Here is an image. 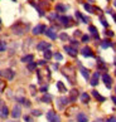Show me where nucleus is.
<instances>
[{
	"label": "nucleus",
	"mask_w": 116,
	"mask_h": 122,
	"mask_svg": "<svg viewBox=\"0 0 116 122\" xmlns=\"http://www.w3.org/2000/svg\"><path fill=\"white\" fill-rule=\"evenodd\" d=\"M62 74H63L66 78L69 81L71 84H74L76 83V72H74L73 66L67 64L66 67H63V68H62Z\"/></svg>",
	"instance_id": "f257e3e1"
},
{
	"label": "nucleus",
	"mask_w": 116,
	"mask_h": 122,
	"mask_svg": "<svg viewBox=\"0 0 116 122\" xmlns=\"http://www.w3.org/2000/svg\"><path fill=\"white\" fill-rule=\"evenodd\" d=\"M14 77H15V72L10 68L0 71V78H5L8 81H11V79H14Z\"/></svg>",
	"instance_id": "f03ea898"
},
{
	"label": "nucleus",
	"mask_w": 116,
	"mask_h": 122,
	"mask_svg": "<svg viewBox=\"0 0 116 122\" xmlns=\"http://www.w3.org/2000/svg\"><path fill=\"white\" fill-rule=\"evenodd\" d=\"M69 103V99L67 97H59L57 99V107L58 110H64V107Z\"/></svg>",
	"instance_id": "7ed1b4c3"
},
{
	"label": "nucleus",
	"mask_w": 116,
	"mask_h": 122,
	"mask_svg": "<svg viewBox=\"0 0 116 122\" xmlns=\"http://www.w3.org/2000/svg\"><path fill=\"white\" fill-rule=\"evenodd\" d=\"M47 118L49 122H61V117L58 116L54 111H49L47 113Z\"/></svg>",
	"instance_id": "20e7f679"
},
{
	"label": "nucleus",
	"mask_w": 116,
	"mask_h": 122,
	"mask_svg": "<svg viewBox=\"0 0 116 122\" xmlns=\"http://www.w3.org/2000/svg\"><path fill=\"white\" fill-rule=\"evenodd\" d=\"M11 30L14 31V34H16V35H21L24 33V28L21 26V23H16V24H14L11 26Z\"/></svg>",
	"instance_id": "39448f33"
},
{
	"label": "nucleus",
	"mask_w": 116,
	"mask_h": 122,
	"mask_svg": "<svg viewBox=\"0 0 116 122\" xmlns=\"http://www.w3.org/2000/svg\"><path fill=\"white\" fill-rule=\"evenodd\" d=\"M37 49L38 51H41V52H44V51H47V49H51V44L48 43V42H39L37 44Z\"/></svg>",
	"instance_id": "423d86ee"
},
{
	"label": "nucleus",
	"mask_w": 116,
	"mask_h": 122,
	"mask_svg": "<svg viewBox=\"0 0 116 122\" xmlns=\"http://www.w3.org/2000/svg\"><path fill=\"white\" fill-rule=\"evenodd\" d=\"M102 81H104V83L106 84V87H107V88H111L112 78H111V76H110L109 73H104V74H102Z\"/></svg>",
	"instance_id": "0eeeda50"
},
{
	"label": "nucleus",
	"mask_w": 116,
	"mask_h": 122,
	"mask_svg": "<svg viewBox=\"0 0 116 122\" xmlns=\"http://www.w3.org/2000/svg\"><path fill=\"white\" fill-rule=\"evenodd\" d=\"M81 53H82V56L83 57H95V54H93V52H92V49L90 48V47H83L82 49H81Z\"/></svg>",
	"instance_id": "6e6552de"
},
{
	"label": "nucleus",
	"mask_w": 116,
	"mask_h": 122,
	"mask_svg": "<svg viewBox=\"0 0 116 122\" xmlns=\"http://www.w3.org/2000/svg\"><path fill=\"white\" fill-rule=\"evenodd\" d=\"M21 115V108L20 106H14V108H13V111H11V117L13 118H19Z\"/></svg>",
	"instance_id": "1a4fd4ad"
},
{
	"label": "nucleus",
	"mask_w": 116,
	"mask_h": 122,
	"mask_svg": "<svg viewBox=\"0 0 116 122\" xmlns=\"http://www.w3.org/2000/svg\"><path fill=\"white\" fill-rule=\"evenodd\" d=\"M46 25L44 24H39V25H37L35 28L33 29V34L34 35H38V34H42V33H44L46 31Z\"/></svg>",
	"instance_id": "9d476101"
},
{
	"label": "nucleus",
	"mask_w": 116,
	"mask_h": 122,
	"mask_svg": "<svg viewBox=\"0 0 116 122\" xmlns=\"http://www.w3.org/2000/svg\"><path fill=\"white\" fill-rule=\"evenodd\" d=\"M64 51H66L67 53H68L71 57H76V56L78 54L77 49H76V48H73L72 46H64Z\"/></svg>",
	"instance_id": "9b49d317"
},
{
	"label": "nucleus",
	"mask_w": 116,
	"mask_h": 122,
	"mask_svg": "<svg viewBox=\"0 0 116 122\" xmlns=\"http://www.w3.org/2000/svg\"><path fill=\"white\" fill-rule=\"evenodd\" d=\"M78 98V91L76 88H73V89H71V92H69V102L72 103V102H76V99Z\"/></svg>",
	"instance_id": "f8f14e48"
},
{
	"label": "nucleus",
	"mask_w": 116,
	"mask_h": 122,
	"mask_svg": "<svg viewBox=\"0 0 116 122\" xmlns=\"http://www.w3.org/2000/svg\"><path fill=\"white\" fill-rule=\"evenodd\" d=\"M59 21L61 24H63L64 26H69V21H72V18L71 16H59Z\"/></svg>",
	"instance_id": "ddd939ff"
},
{
	"label": "nucleus",
	"mask_w": 116,
	"mask_h": 122,
	"mask_svg": "<svg viewBox=\"0 0 116 122\" xmlns=\"http://www.w3.org/2000/svg\"><path fill=\"white\" fill-rule=\"evenodd\" d=\"M99 77H100V73L99 72H95V73H93V76H92V78H91V86H93V87H95V86H97L99 84Z\"/></svg>",
	"instance_id": "4468645a"
},
{
	"label": "nucleus",
	"mask_w": 116,
	"mask_h": 122,
	"mask_svg": "<svg viewBox=\"0 0 116 122\" xmlns=\"http://www.w3.org/2000/svg\"><path fill=\"white\" fill-rule=\"evenodd\" d=\"M44 34L47 35V37H49L51 39L54 40L57 38V34H56V31L53 30V29H46V31H44Z\"/></svg>",
	"instance_id": "2eb2a0df"
},
{
	"label": "nucleus",
	"mask_w": 116,
	"mask_h": 122,
	"mask_svg": "<svg viewBox=\"0 0 116 122\" xmlns=\"http://www.w3.org/2000/svg\"><path fill=\"white\" fill-rule=\"evenodd\" d=\"M92 96L95 97L99 102H105V101H106V98H105L104 96H101V94H100L99 92H97V91H95V89L92 91Z\"/></svg>",
	"instance_id": "dca6fc26"
},
{
	"label": "nucleus",
	"mask_w": 116,
	"mask_h": 122,
	"mask_svg": "<svg viewBox=\"0 0 116 122\" xmlns=\"http://www.w3.org/2000/svg\"><path fill=\"white\" fill-rule=\"evenodd\" d=\"M77 122H88L87 115H84L83 112H79V113L77 115Z\"/></svg>",
	"instance_id": "f3484780"
},
{
	"label": "nucleus",
	"mask_w": 116,
	"mask_h": 122,
	"mask_svg": "<svg viewBox=\"0 0 116 122\" xmlns=\"http://www.w3.org/2000/svg\"><path fill=\"white\" fill-rule=\"evenodd\" d=\"M33 59H34V56L33 54H26V56H24V57H21V62L23 63H29V62H33Z\"/></svg>",
	"instance_id": "a211bd4d"
},
{
	"label": "nucleus",
	"mask_w": 116,
	"mask_h": 122,
	"mask_svg": "<svg viewBox=\"0 0 116 122\" xmlns=\"http://www.w3.org/2000/svg\"><path fill=\"white\" fill-rule=\"evenodd\" d=\"M52 94H48V93H44L43 94V97L41 98V101L42 102H44V103H51L52 102Z\"/></svg>",
	"instance_id": "6ab92c4d"
},
{
	"label": "nucleus",
	"mask_w": 116,
	"mask_h": 122,
	"mask_svg": "<svg viewBox=\"0 0 116 122\" xmlns=\"http://www.w3.org/2000/svg\"><path fill=\"white\" fill-rule=\"evenodd\" d=\"M79 72H81V74L83 76L84 79H90V73H88V69L84 68V67L81 66V68H79Z\"/></svg>",
	"instance_id": "aec40b11"
},
{
	"label": "nucleus",
	"mask_w": 116,
	"mask_h": 122,
	"mask_svg": "<svg viewBox=\"0 0 116 122\" xmlns=\"http://www.w3.org/2000/svg\"><path fill=\"white\" fill-rule=\"evenodd\" d=\"M0 116L3 117V118H6V117L9 116V110H8V107L5 105H3L1 107V111H0Z\"/></svg>",
	"instance_id": "412c9836"
},
{
	"label": "nucleus",
	"mask_w": 116,
	"mask_h": 122,
	"mask_svg": "<svg viewBox=\"0 0 116 122\" xmlns=\"http://www.w3.org/2000/svg\"><path fill=\"white\" fill-rule=\"evenodd\" d=\"M88 30L91 31V34L93 35V38H95V39H99V38H100V37H99V33H97V29H96V26L90 25V26H88Z\"/></svg>",
	"instance_id": "4be33fe9"
},
{
	"label": "nucleus",
	"mask_w": 116,
	"mask_h": 122,
	"mask_svg": "<svg viewBox=\"0 0 116 122\" xmlns=\"http://www.w3.org/2000/svg\"><path fill=\"white\" fill-rule=\"evenodd\" d=\"M81 102L82 103H87L90 102V94L88 93H86V92H83V93H81Z\"/></svg>",
	"instance_id": "5701e85b"
},
{
	"label": "nucleus",
	"mask_w": 116,
	"mask_h": 122,
	"mask_svg": "<svg viewBox=\"0 0 116 122\" xmlns=\"http://www.w3.org/2000/svg\"><path fill=\"white\" fill-rule=\"evenodd\" d=\"M16 101L19 102V103H21V105H24L25 107H30V102L28 101V99H25L24 97H18Z\"/></svg>",
	"instance_id": "b1692460"
},
{
	"label": "nucleus",
	"mask_w": 116,
	"mask_h": 122,
	"mask_svg": "<svg viewBox=\"0 0 116 122\" xmlns=\"http://www.w3.org/2000/svg\"><path fill=\"white\" fill-rule=\"evenodd\" d=\"M57 88H58V91H59L61 93L67 92V88H66V86L63 84V82H57Z\"/></svg>",
	"instance_id": "393cba45"
},
{
	"label": "nucleus",
	"mask_w": 116,
	"mask_h": 122,
	"mask_svg": "<svg viewBox=\"0 0 116 122\" xmlns=\"http://www.w3.org/2000/svg\"><path fill=\"white\" fill-rule=\"evenodd\" d=\"M66 10H67V6L63 5V4H57V5H56V11H58V13H64Z\"/></svg>",
	"instance_id": "a878e982"
},
{
	"label": "nucleus",
	"mask_w": 116,
	"mask_h": 122,
	"mask_svg": "<svg viewBox=\"0 0 116 122\" xmlns=\"http://www.w3.org/2000/svg\"><path fill=\"white\" fill-rule=\"evenodd\" d=\"M76 16H77L78 19H81V20L83 21V23H88V18L83 16V15H82V14H81V13H79V11H76Z\"/></svg>",
	"instance_id": "bb28decb"
},
{
	"label": "nucleus",
	"mask_w": 116,
	"mask_h": 122,
	"mask_svg": "<svg viewBox=\"0 0 116 122\" xmlns=\"http://www.w3.org/2000/svg\"><path fill=\"white\" fill-rule=\"evenodd\" d=\"M111 46H112V44H111V42H110V40H107V39H105V40H102V42H101V47L104 48V49L109 48Z\"/></svg>",
	"instance_id": "cd10ccee"
},
{
	"label": "nucleus",
	"mask_w": 116,
	"mask_h": 122,
	"mask_svg": "<svg viewBox=\"0 0 116 122\" xmlns=\"http://www.w3.org/2000/svg\"><path fill=\"white\" fill-rule=\"evenodd\" d=\"M26 68H28V71H30V72L34 71L35 68H37V63L35 62H29L28 66H26Z\"/></svg>",
	"instance_id": "c85d7f7f"
},
{
	"label": "nucleus",
	"mask_w": 116,
	"mask_h": 122,
	"mask_svg": "<svg viewBox=\"0 0 116 122\" xmlns=\"http://www.w3.org/2000/svg\"><path fill=\"white\" fill-rule=\"evenodd\" d=\"M43 53H44V58H46V59H51V58L53 57V54H52V52L49 51V49H47V51H44Z\"/></svg>",
	"instance_id": "c756f323"
},
{
	"label": "nucleus",
	"mask_w": 116,
	"mask_h": 122,
	"mask_svg": "<svg viewBox=\"0 0 116 122\" xmlns=\"http://www.w3.org/2000/svg\"><path fill=\"white\" fill-rule=\"evenodd\" d=\"M6 43L4 40H0V52H5L6 51Z\"/></svg>",
	"instance_id": "7c9ffc66"
},
{
	"label": "nucleus",
	"mask_w": 116,
	"mask_h": 122,
	"mask_svg": "<svg viewBox=\"0 0 116 122\" xmlns=\"http://www.w3.org/2000/svg\"><path fill=\"white\" fill-rule=\"evenodd\" d=\"M83 6H84V9H86V10H87L88 13H93V8L90 5V4H84Z\"/></svg>",
	"instance_id": "2f4dec72"
},
{
	"label": "nucleus",
	"mask_w": 116,
	"mask_h": 122,
	"mask_svg": "<svg viewBox=\"0 0 116 122\" xmlns=\"http://www.w3.org/2000/svg\"><path fill=\"white\" fill-rule=\"evenodd\" d=\"M32 116H35V117L42 116V112L39 111V110H33V111H32Z\"/></svg>",
	"instance_id": "473e14b6"
},
{
	"label": "nucleus",
	"mask_w": 116,
	"mask_h": 122,
	"mask_svg": "<svg viewBox=\"0 0 116 122\" xmlns=\"http://www.w3.org/2000/svg\"><path fill=\"white\" fill-rule=\"evenodd\" d=\"M100 20H101V24L104 25V26H106V28H107V26H109V23H107V20H106L105 18H102V16L100 18Z\"/></svg>",
	"instance_id": "72a5a7b5"
},
{
	"label": "nucleus",
	"mask_w": 116,
	"mask_h": 122,
	"mask_svg": "<svg viewBox=\"0 0 116 122\" xmlns=\"http://www.w3.org/2000/svg\"><path fill=\"white\" fill-rule=\"evenodd\" d=\"M54 58H56V59H57L58 62H59V61L63 59V56H62L61 53H54Z\"/></svg>",
	"instance_id": "f704fd0d"
},
{
	"label": "nucleus",
	"mask_w": 116,
	"mask_h": 122,
	"mask_svg": "<svg viewBox=\"0 0 116 122\" xmlns=\"http://www.w3.org/2000/svg\"><path fill=\"white\" fill-rule=\"evenodd\" d=\"M59 38H61L62 40H68V35H67L66 33H62V34L59 35Z\"/></svg>",
	"instance_id": "c9c22d12"
},
{
	"label": "nucleus",
	"mask_w": 116,
	"mask_h": 122,
	"mask_svg": "<svg viewBox=\"0 0 116 122\" xmlns=\"http://www.w3.org/2000/svg\"><path fill=\"white\" fill-rule=\"evenodd\" d=\"M4 88H5V83H4L3 81L0 79V93H1V92L4 91Z\"/></svg>",
	"instance_id": "e433bc0d"
},
{
	"label": "nucleus",
	"mask_w": 116,
	"mask_h": 122,
	"mask_svg": "<svg viewBox=\"0 0 116 122\" xmlns=\"http://www.w3.org/2000/svg\"><path fill=\"white\" fill-rule=\"evenodd\" d=\"M71 46H72L73 48H77L78 47V42L77 40H71Z\"/></svg>",
	"instance_id": "4c0bfd02"
},
{
	"label": "nucleus",
	"mask_w": 116,
	"mask_h": 122,
	"mask_svg": "<svg viewBox=\"0 0 116 122\" xmlns=\"http://www.w3.org/2000/svg\"><path fill=\"white\" fill-rule=\"evenodd\" d=\"M47 89H48V84H46V86H42V87H41V92H43V93H47Z\"/></svg>",
	"instance_id": "58836bf2"
},
{
	"label": "nucleus",
	"mask_w": 116,
	"mask_h": 122,
	"mask_svg": "<svg viewBox=\"0 0 116 122\" xmlns=\"http://www.w3.org/2000/svg\"><path fill=\"white\" fill-rule=\"evenodd\" d=\"M88 40H90V37H88V35H82V42L83 43H87Z\"/></svg>",
	"instance_id": "ea45409f"
},
{
	"label": "nucleus",
	"mask_w": 116,
	"mask_h": 122,
	"mask_svg": "<svg viewBox=\"0 0 116 122\" xmlns=\"http://www.w3.org/2000/svg\"><path fill=\"white\" fill-rule=\"evenodd\" d=\"M30 91H32V94L35 96V93H37V88L34 87V86H30Z\"/></svg>",
	"instance_id": "a19ab883"
},
{
	"label": "nucleus",
	"mask_w": 116,
	"mask_h": 122,
	"mask_svg": "<svg viewBox=\"0 0 116 122\" xmlns=\"http://www.w3.org/2000/svg\"><path fill=\"white\" fill-rule=\"evenodd\" d=\"M106 122H116V117H115V116H111L110 118L106 120Z\"/></svg>",
	"instance_id": "79ce46f5"
},
{
	"label": "nucleus",
	"mask_w": 116,
	"mask_h": 122,
	"mask_svg": "<svg viewBox=\"0 0 116 122\" xmlns=\"http://www.w3.org/2000/svg\"><path fill=\"white\" fill-rule=\"evenodd\" d=\"M105 34L107 35V37H114V33H112L111 30H106V31H105Z\"/></svg>",
	"instance_id": "37998d69"
},
{
	"label": "nucleus",
	"mask_w": 116,
	"mask_h": 122,
	"mask_svg": "<svg viewBox=\"0 0 116 122\" xmlns=\"http://www.w3.org/2000/svg\"><path fill=\"white\" fill-rule=\"evenodd\" d=\"M24 121L25 122H32V118H30L29 116H24Z\"/></svg>",
	"instance_id": "c03bdc74"
},
{
	"label": "nucleus",
	"mask_w": 116,
	"mask_h": 122,
	"mask_svg": "<svg viewBox=\"0 0 116 122\" xmlns=\"http://www.w3.org/2000/svg\"><path fill=\"white\" fill-rule=\"evenodd\" d=\"M46 63H47L46 61L42 59V61H39V62H38V64H39V66H46Z\"/></svg>",
	"instance_id": "a18cd8bd"
},
{
	"label": "nucleus",
	"mask_w": 116,
	"mask_h": 122,
	"mask_svg": "<svg viewBox=\"0 0 116 122\" xmlns=\"http://www.w3.org/2000/svg\"><path fill=\"white\" fill-rule=\"evenodd\" d=\"M74 35H76V37H78V35H81V31H79V30H76V31H74Z\"/></svg>",
	"instance_id": "49530a36"
},
{
	"label": "nucleus",
	"mask_w": 116,
	"mask_h": 122,
	"mask_svg": "<svg viewBox=\"0 0 116 122\" xmlns=\"http://www.w3.org/2000/svg\"><path fill=\"white\" fill-rule=\"evenodd\" d=\"M93 122H104V120H102V118H97V120H95Z\"/></svg>",
	"instance_id": "de8ad7c7"
},
{
	"label": "nucleus",
	"mask_w": 116,
	"mask_h": 122,
	"mask_svg": "<svg viewBox=\"0 0 116 122\" xmlns=\"http://www.w3.org/2000/svg\"><path fill=\"white\" fill-rule=\"evenodd\" d=\"M111 99H112V101H114V103L116 105V97H115V96H112V97H111Z\"/></svg>",
	"instance_id": "09e8293b"
},
{
	"label": "nucleus",
	"mask_w": 116,
	"mask_h": 122,
	"mask_svg": "<svg viewBox=\"0 0 116 122\" xmlns=\"http://www.w3.org/2000/svg\"><path fill=\"white\" fill-rule=\"evenodd\" d=\"M112 16H114V19H115V21H116V14H112Z\"/></svg>",
	"instance_id": "8fccbe9b"
},
{
	"label": "nucleus",
	"mask_w": 116,
	"mask_h": 122,
	"mask_svg": "<svg viewBox=\"0 0 116 122\" xmlns=\"http://www.w3.org/2000/svg\"><path fill=\"white\" fill-rule=\"evenodd\" d=\"M114 5H115V6H116V0H115V1H114Z\"/></svg>",
	"instance_id": "3c124183"
},
{
	"label": "nucleus",
	"mask_w": 116,
	"mask_h": 122,
	"mask_svg": "<svg viewBox=\"0 0 116 122\" xmlns=\"http://www.w3.org/2000/svg\"><path fill=\"white\" fill-rule=\"evenodd\" d=\"M0 105H1V99H0Z\"/></svg>",
	"instance_id": "603ef678"
},
{
	"label": "nucleus",
	"mask_w": 116,
	"mask_h": 122,
	"mask_svg": "<svg viewBox=\"0 0 116 122\" xmlns=\"http://www.w3.org/2000/svg\"><path fill=\"white\" fill-rule=\"evenodd\" d=\"M10 122H16V121H10Z\"/></svg>",
	"instance_id": "864d4df0"
},
{
	"label": "nucleus",
	"mask_w": 116,
	"mask_h": 122,
	"mask_svg": "<svg viewBox=\"0 0 116 122\" xmlns=\"http://www.w3.org/2000/svg\"><path fill=\"white\" fill-rule=\"evenodd\" d=\"M0 24H1V19H0Z\"/></svg>",
	"instance_id": "5fc2aeb1"
},
{
	"label": "nucleus",
	"mask_w": 116,
	"mask_h": 122,
	"mask_svg": "<svg viewBox=\"0 0 116 122\" xmlns=\"http://www.w3.org/2000/svg\"><path fill=\"white\" fill-rule=\"evenodd\" d=\"M115 76H116V71H115Z\"/></svg>",
	"instance_id": "6e6d98bb"
},
{
	"label": "nucleus",
	"mask_w": 116,
	"mask_h": 122,
	"mask_svg": "<svg viewBox=\"0 0 116 122\" xmlns=\"http://www.w3.org/2000/svg\"><path fill=\"white\" fill-rule=\"evenodd\" d=\"M115 92H116V87H115Z\"/></svg>",
	"instance_id": "4d7b16f0"
},
{
	"label": "nucleus",
	"mask_w": 116,
	"mask_h": 122,
	"mask_svg": "<svg viewBox=\"0 0 116 122\" xmlns=\"http://www.w3.org/2000/svg\"><path fill=\"white\" fill-rule=\"evenodd\" d=\"M14 1H15V0H14Z\"/></svg>",
	"instance_id": "13d9d810"
}]
</instances>
